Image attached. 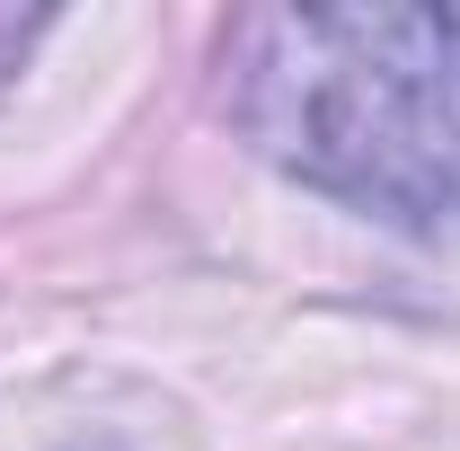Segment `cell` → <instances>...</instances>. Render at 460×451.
I'll return each instance as SVG.
<instances>
[{"label": "cell", "mask_w": 460, "mask_h": 451, "mask_svg": "<svg viewBox=\"0 0 460 451\" xmlns=\"http://www.w3.org/2000/svg\"><path fill=\"white\" fill-rule=\"evenodd\" d=\"M239 124L266 160L363 213H460V18L452 9H266L230 45Z\"/></svg>", "instance_id": "6da1fadb"}]
</instances>
